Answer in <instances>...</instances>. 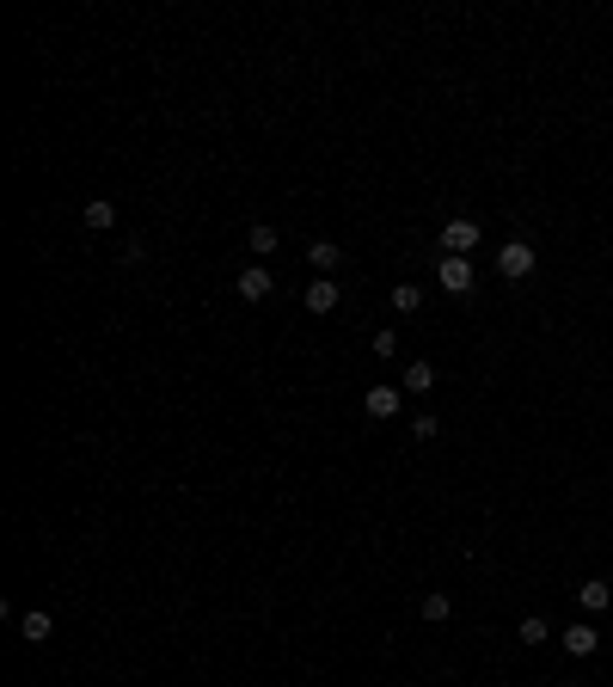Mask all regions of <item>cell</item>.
Instances as JSON below:
<instances>
[{
	"label": "cell",
	"instance_id": "obj_1",
	"mask_svg": "<svg viewBox=\"0 0 613 687\" xmlns=\"http://www.w3.org/2000/svg\"><path fill=\"white\" fill-rule=\"evenodd\" d=\"M534 264H540V252H534L528 240H503V245H497V276H503V282L534 276Z\"/></svg>",
	"mask_w": 613,
	"mask_h": 687
},
{
	"label": "cell",
	"instance_id": "obj_2",
	"mask_svg": "<svg viewBox=\"0 0 613 687\" xmlns=\"http://www.w3.org/2000/svg\"><path fill=\"white\" fill-rule=\"evenodd\" d=\"M473 245H478V221H473V215H454V221L442 228V252H448V258H466Z\"/></svg>",
	"mask_w": 613,
	"mask_h": 687
},
{
	"label": "cell",
	"instance_id": "obj_3",
	"mask_svg": "<svg viewBox=\"0 0 613 687\" xmlns=\"http://www.w3.org/2000/svg\"><path fill=\"white\" fill-rule=\"evenodd\" d=\"M234 295H239V301H271V295H276V276L264 271V264H252V271L234 276Z\"/></svg>",
	"mask_w": 613,
	"mask_h": 687
},
{
	"label": "cell",
	"instance_id": "obj_4",
	"mask_svg": "<svg viewBox=\"0 0 613 687\" xmlns=\"http://www.w3.org/2000/svg\"><path fill=\"white\" fill-rule=\"evenodd\" d=\"M399 406H405V387H386V380H380V387L362 393V412L369 417H399Z\"/></svg>",
	"mask_w": 613,
	"mask_h": 687
},
{
	"label": "cell",
	"instance_id": "obj_5",
	"mask_svg": "<svg viewBox=\"0 0 613 687\" xmlns=\"http://www.w3.org/2000/svg\"><path fill=\"white\" fill-rule=\"evenodd\" d=\"M558 645H564V656H595V651H601V632H595L589 620H577V626L558 632Z\"/></svg>",
	"mask_w": 613,
	"mask_h": 687
},
{
	"label": "cell",
	"instance_id": "obj_6",
	"mask_svg": "<svg viewBox=\"0 0 613 687\" xmlns=\"http://www.w3.org/2000/svg\"><path fill=\"white\" fill-rule=\"evenodd\" d=\"M436 282H442L448 295H466V289H473V264H466V258H442Z\"/></svg>",
	"mask_w": 613,
	"mask_h": 687
},
{
	"label": "cell",
	"instance_id": "obj_7",
	"mask_svg": "<svg viewBox=\"0 0 613 687\" xmlns=\"http://www.w3.org/2000/svg\"><path fill=\"white\" fill-rule=\"evenodd\" d=\"M306 264H313L319 276H332V271L343 264V245H332V240H313V245H306Z\"/></svg>",
	"mask_w": 613,
	"mask_h": 687
},
{
	"label": "cell",
	"instance_id": "obj_8",
	"mask_svg": "<svg viewBox=\"0 0 613 687\" xmlns=\"http://www.w3.org/2000/svg\"><path fill=\"white\" fill-rule=\"evenodd\" d=\"M332 308H338V282H332V276L306 282V313H332Z\"/></svg>",
	"mask_w": 613,
	"mask_h": 687
},
{
	"label": "cell",
	"instance_id": "obj_9",
	"mask_svg": "<svg viewBox=\"0 0 613 687\" xmlns=\"http://www.w3.org/2000/svg\"><path fill=\"white\" fill-rule=\"evenodd\" d=\"M577 602H582V614H601V608H613V589L601 584V577H589V584L577 589Z\"/></svg>",
	"mask_w": 613,
	"mask_h": 687
},
{
	"label": "cell",
	"instance_id": "obj_10",
	"mask_svg": "<svg viewBox=\"0 0 613 687\" xmlns=\"http://www.w3.org/2000/svg\"><path fill=\"white\" fill-rule=\"evenodd\" d=\"M86 228H93V234L117 228V203H111V197H86Z\"/></svg>",
	"mask_w": 613,
	"mask_h": 687
},
{
	"label": "cell",
	"instance_id": "obj_11",
	"mask_svg": "<svg viewBox=\"0 0 613 687\" xmlns=\"http://www.w3.org/2000/svg\"><path fill=\"white\" fill-rule=\"evenodd\" d=\"M19 632H25V638H31V645H43V638H49V632H56V620L43 614V608H31V614H19Z\"/></svg>",
	"mask_w": 613,
	"mask_h": 687
},
{
	"label": "cell",
	"instance_id": "obj_12",
	"mask_svg": "<svg viewBox=\"0 0 613 687\" xmlns=\"http://www.w3.org/2000/svg\"><path fill=\"white\" fill-rule=\"evenodd\" d=\"M417 614L430 620V626H442V620H448V614H454V602H448L442 589H430V595H423V602H417Z\"/></svg>",
	"mask_w": 613,
	"mask_h": 687
},
{
	"label": "cell",
	"instance_id": "obj_13",
	"mask_svg": "<svg viewBox=\"0 0 613 687\" xmlns=\"http://www.w3.org/2000/svg\"><path fill=\"white\" fill-rule=\"evenodd\" d=\"M386 301H393L399 313H417V308H423V282H399V289H393Z\"/></svg>",
	"mask_w": 613,
	"mask_h": 687
},
{
	"label": "cell",
	"instance_id": "obj_14",
	"mask_svg": "<svg viewBox=\"0 0 613 687\" xmlns=\"http://www.w3.org/2000/svg\"><path fill=\"white\" fill-rule=\"evenodd\" d=\"M245 245H252L258 258H271V252H276V228H271V221H252V234H245Z\"/></svg>",
	"mask_w": 613,
	"mask_h": 687
},
{
	"label": "cell",
	"instance_id": "obj_15",
	"mask_svg": "<svg viewBox=\"0 0 613 687\" xmlns=\"http://www.w3.org/2000/svg\"><path fill=\"white\" fill-rule=\"evenodd\" d=\"M436 387V369L430 362H405V393H430Z\"/></svg>",
	"mask_w": 613,
	"mask_h": 687
},
{
	"label": "cell",
	"instance_id": "obj_16",
	"mask_svg": "<svg viewBox=\"0 0 613 687\" xmlns=\"http://www.w3.org/2000/svg\"><path fill=\"white\" fill-rule=\"evenodd\" d=\"M546 638H552V626H546L540 614H528V620H521V645H528V651H534V645H546Z\"/></svg>",
	"mask_w": 613,
	"mask_h": 687
},
{
	"label": "cell",
	"instance_id": "obj_17",
	"mask_svg": "<svg viewBox=\"0 0 613 687\" xmlns=\"http://www.w3.org/2000/svg\"><path fill=\"white\" fill-rule=\"evenodd\" d=\"M411 436H417V442H436V436H442L436 412H417V417H411Z\"/></svg>",
	"mask_w": 613,
	"mask_h": 687
},
{
	"label": "cell",
	"instance_id": "obj_18",
	"mask_svg": "<svg viewBox=\"0 0 613 687\" xmlns=\"http://www.w3.org/2000/svg\"><path fill=\"white\" fill-rule=\"evenodd\" d=\"M375 356H380V362L399 356V332H375Z\"/></svg>",
	"mask_w": 613,
	"mask_h": 687
}]
</instances>
